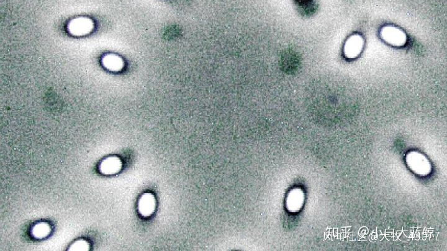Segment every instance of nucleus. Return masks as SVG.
<instances>
[{
	"mask_svg": "<svg viewBox=\"0 0 447 251\" xmlns=\"http://www.w3.org/2000/svg\"><path fill=\"white\" fill-rule=\"evenodd\" d=\"M93 28L92 20L85 18H79L70 22L68 29L74 35L81 36L90 33Z\"/></svg>",
	"mask_w": 447,
	"mask_h": 251,
	"instance_id": "nucleus-1",
	"label": "nucleus"
},
{
	"mask_svg": "<svg viewBox=\"0 0 447 251\" xmlns=\"http://www.w3.org/2000/svg\"><path fill=\"white\" fill-rule=\"evenodd\" d=\"M382 38L386 42L394 45H401L406 42L405 34L398 29L392 27H386L382 31Z\"/></svg>",
	"mask_w": 447,
	"mask_h": 251,
	"instance_id": "nucleus-2",
	"label": "nucleus"
},
{
	"mask_svg": "<svg viewBox=\"0 0 447 251\" xmlns=\"http://www.w3.org/2000/svg\"><path fill=\"white\" fill-rule=\"evenodd\" d=\"M363 40L359 36H353L346 42L345 54L350 58H353L359 54L362 49Z\"/></svg>",
	"mask_w": 447,
	"mask_h": 251,
	"instance_id": "nucleus-3",
	"label": "nucleus"
},
{
	"mask_svg": "<svg viewBox=\"0 0 447 251\" xmlns=\"http://www.w3.org/2000/svg\"><path fill=\"white\" fill-rule=\"evenodd\" d=\"M102 62H103L104 67L110 70H120L123 67V61L122 58L115 55H108L104 57Z\"/></svg>",
	"mask_w": 447,
	"mask_h": 251,
	"instance_id": "nucleus-4",
	"label": "nucleus"
}]
</instances>
